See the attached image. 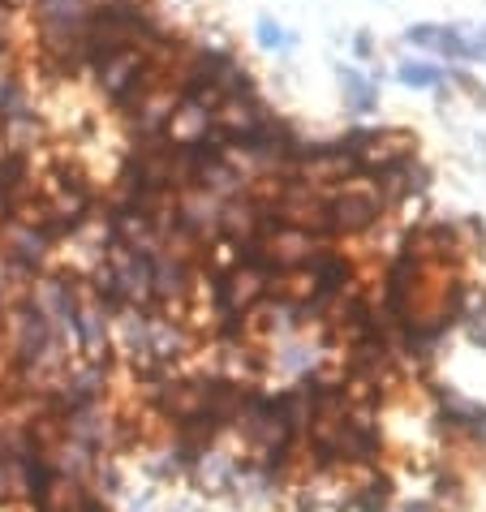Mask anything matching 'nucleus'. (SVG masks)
<instances>
[{
    "instance_id": "1",
    "label": "nucleus",
    "mask_w": 486,
    "mask_h": 512,
    "mask_svg": "<svg viewBox=\"0 0 486 512\" xmlns=\"http://www.w3.org/2000/svg\"><path fill=\"white\" fill-rule=\"evenodd\" d=\"M383 216V198L375 190H345L327 203V229L336 233H362Z\"/></svg>"
},
{
    "instance_id": "2",
    "label": "nucleus",
    "mask_w": 486,
    "mask_h": 512,
    "mask_svg": "<svg viewBox=\"0 0 486 512\" xmlns=\"http://www.w3.org/2000/svg\"><path fill=\"white\" fill-rule=\"evenodd\" d=\"M439 409H443V422H448L452 431H461V435L474 439V444L486 448V409H482V405H474V401H465V396L448 392V396H439Z\"/></svg>"
},
{
    "instance_id": "3",
    "label": "nucleus",
    "mask_w": 486,
    "mask_h": 512,
    "mask_svg": "<svg viewBox=\"0 0 486 512\" xmlns=\"http://www.w3.org/2000/svg\"><path fill=\"white\" fill-rule=\"evenodd\" d=\"M409 44H426V48H439L456 56V61H469V56H486V44H465L456 31H443V26H409L405 31Z\"/></svg>"
},
{
    "instance_id": "4",
    "label": "nucleus",
    "mask_w": 486,
    "mask_h": 512,
    "mask_svg": "<svg viewBox=\"0 0 486 512\" xmlns=\"http://www.w3.org/2000/svg\"><path fill=\"white\" fill-rule=\"evenodd\" d=\"M349 504L357 512H388V504H392V478H370L366 487H357L349 495Z\"/></svg>"
},
{
    "instance_id": "5",
    "label": "nucleus",
    "mask_w": 486,
    "mask_h": 512,
    "mask_svg": "<svg viewBox=\"0 0 486 512\" xmlns=\"http://www.w3.org/2000/svg\"><path fill=\"white\" fill-rule=\"evenodd\" d=\"M340 87H345L353 112H370V108H375V99H379L375 82H366L362 74H357V69H340Z\"/></svg>"
},
{
    "instance_id": "6",
    "label": "nucleus",
    "mask_w": 486,
    "mask_h": 512,
    "mask_svg": "<svg viewBox=\"0 0 486 512\" xmlns=\"http://www.w3.org/2000/svg\"><path fill=\"white\" fill-rule=\"evenodd\" d=\"M439 69L435 65H400V82H405V87H418V91H431V87H439Z\"/></svg>"
},
{
    "instance_id": "7",
    "label": "nucleus",
    "mask_w": 486,
    "mask_h": 512,
    "mask_svg": "<svg viewBox=\"0 0 486 512\" xmlns=\"http://www.w3.org/2000/svg\"><path fill=\"white\" fill-rule=\"evenodd\" d=\"M259 39H263V48H293V35L271 18H259Z\"/></svg>"
},
{
    "instance_id": "8",
    "label": "nucleus",
    "mask_w": 486,
    "mask_h": 512,
    "mask_svg": "<svg viewBox=\"0 0 486 512\" xmlns=\"http://www.w3.org/2000/svg\"><path fill=\"white\" fill-rule=\"evenodd\" d=\"M461 319L469 323V336H474L478 345L486 349V297H482V302H474V310H461Z\"/></svg>"
},
{
    "instance_id": "9",
    "label": "nucleus",
    "mask_w": 486,
    "mask_h": 512,
    "mask_svg": "<svg viewBox=\"0 0 486 512\" xmlns=\"http://www.w3.org/2000/svg\"><path fill=\"white\" fill-rule=\"evenodd\" d=\"M13 108H22V91L13 87V78H0V121H5Z\"/></svg>"
},
{
    "instance_id": "10",
    "label": "nucleus",
    "mask_w": 486,
    "mask_h": 512,
    "mask_svg": "<svg viewBox=\"0 0 486 512\" xmlns=\"http://www.w3.org/2000/svg\"><path fill=\"white\" fill-rule=\"evenodd\" d=\"M18 495V478H13V461L0 457V504H9Z\"/></svg>"
},
{
    "instance_id": "11",
    "label": "nucleus",
    "mask_w": 486,
    "mask_h": 512,
    "mask_svg": "<svg viewBox=\"0 0 486 512\" xmlns=\"http://www.w3.org/2000/svg\"><path fill=\"white\" fill-rule=\"evenodd\" d=\"M13 211H18V203H13V198H9L5 190H0V229H5V224L13 220Z\"/></svg>"
},
{
    "instance_id": "12",
    "label": "nucleus",
    "mask_w": 486,
    "mask_h": 512,
    "mask_svg": "<svg viewBox=\"0 0 486 512\" xmlns=\"http://www.w3.org/2000/svg\"><path fill=\"white\" fill-rule=\"evenodd\" d=\"M400 512H439L431 500H418V504H409V508H400Z\"/></svg>"
},
{
    "instance_id": "13",
    "label": "nucleus",
    "mask_w": 486,
    "mask_h": 512,
    "mask_svg": "<svg viewBox=\"0 0 486 512\" xmlns=\"http://www.w3.org/2000/svg\"><path fill=\"white\" fill-rule=\"evenodd\" d=\"M353 48H357V56H370V35H357Z\"/></svg>"
}]
</instances>
